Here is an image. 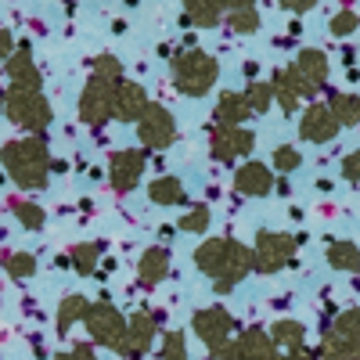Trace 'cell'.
Returning <instances> with one entry per match:
<instances>
[{"label":"cell","instance_id":"cell-1","mask_svg":"<svg viewBox=\"0 0 360 360\" xmlns=\"http://www.w3.org/2000/svg\"><path fill=\"white\" fill-rule=\"evenodd\" d=\"M195 266L213 281L217 295H227L238 281L252 274V249L234 238H205L195 249Z\"/></svg>","mask_w":360,"mask_h":360},{"label":"cell","instance_id":"cell-2","mask_svg":"<svg viewBox=\"0 0 360 360\" xmlns=\"http://www.w3.org/2000/svg\"><path fill=\"white\" fill-rule=\"evenodd\" d=\"M0 166L22 191H44L51 180V152L47 137H18L0 148Z\"/></svg>","mask_w":360,"mask_h":360},{"label":"cell","instance_id":"cell-3","mask_svg":"<svg viewBox=\"0 0 360 360\" xmlns=\"http://www.w3.org/2000/svg\"><path fill=\"white\" fill-rule=\"evenodd\" d=\"M169 72H173V86H176L184 98H202V94H209V90L217 86L220 65H217L213 54H205V51H198V47H188V51L173 54Z\"/></svg>","mask_w":360,"mask_h":360},{"label":"cell","instance_id":"cell-4","mask_svg":"<svg viewBox=\"0 0 360 360\" xmlns=\"http://www.w3.org/2000/svg\"><path fill=\"white\" fill-rule=\"evenodd\" d=\"M4 115L33 137H44L47 127L54 123V108L40 90H15V86L4 90Z\"/></svg>","mask_w":360,"mask_h":360},{"label":"cell","instance_id":"cell-5","mask_svg":"<svg viewBox=\"0 0 360 360\" xmlns=\"http://www.w3.org/2000/svg\"><path fill=\"white\" fill-rule=\"evenodd\" d=\"M314 360H360V310H342L328 324Z\"/></svg>","mask_w":360,"mask_h":360},{"label":"cell","instance_id":"cell-6","mask_svg":"<svg viewBox=\"0 0 360 360\" xmlns=\"http://www.w3.org/2000/svg\"><path fill=\"white\" fill-rule=\"evenodd\" d=\"M299 249V238L285 234V231H259L256 234V245H252V270L259 274H278L292 263Z\"/></svg>","mask_w":360,"mask_h":360},{"label":"cell","instance_id":"cell-7","mask_svg":"<svg viewBox=\"0 0 360 360\" xmlns=\"http://www.w3.org/2000/svg\"><path fill=\"white\" fill-rule=\"evenodd\" d=\"M83 324H86L90 339H94L98 346H108L115 353H123V346H127V317L119 314L112 303H105V299L101 303H90Z\"/></svg>","mask_w":360,"mask_h":360},{"label":"cell","instance_id":"cell-8","mask_svg":"<svg viewBox=\"0 0 360 360\" xmlns=\"http://www.w3.org/2000/svg\"><path fill=\"white\" fill-rule=\"evenodd\" d=\"M115 90H119V83L101 79V76L90 72L83 94H79V123L105 127L108 119H115Z\"/></svg>","mask_w":360,"mask_h":360},{"label":"cell","instance_id":"cell-9","mask_svg":"<svg viewBox=\"0 0 360 360\" xmlns=\"http://www.w3.org/2000/svg\"><path fill=\"white\" fill-rule=\"evenodd\" d=\"M191 332L205 342V349H209V353L220 356V353L227 349L231 335H234V317H231L224 307H205V310H195V317H191Z\"/></svg>","mask_w":360,"mask_h":360},{"label":"cell","instance_id":"cell-10","mask_svg":"<svg viewBox=\"0 0 360 360\" xmlns=\"http://www.w3.org/2000/svg\"><path fill=\"white\" fill-rule=\"evenodd\" d=\"M137 137L148 152H166V148L176 141V119L166 105L152 101L144 108V115L137 119Z\"/></svg>","mask_w":360,"mask_h":360},{"label":"cell","instance_id":"cell-11","mask_svg":"<svg viewBox=\"0 0 360 360\" xmlns=\"http://www.w3.org/2000/svg\"><path fill=\"white\" fill-rule=\"evenodd\" d=\"M144 166H148V155L137 152V148H119V152H112L108 159V184L115 195H130L141 176H144Z\"/></svg>","mask_w":360,"mask_h":360},{"label":"cell","instance_id":"cell-12","mask_svg":"<svg viewBox=\"0 0 360 360\" xmlns=\"http://www.w3.org/2000/svg\"><path fill=\"white\" fill-rule=\"evenodd\" d=\"M256 148V134L249 127H213L209 130V155L217 162H234Z\"/></svg>","mask_w":360,"mask_h":360},{"label":"cell","instance_id":"cell-13","mask_svg":"<svg viewBox=\"0 0 360 360\" xmlns=\"http://www.w3.org/2000/svg\"><path fill=\"white\" fill-rule=\"evenodd\" d=\"M274 356H278V346L270 342L263 328H249L238 339H231L227 349L220 353V360H274Z\"/></svg>","mask_w":360,"mask_h":360},{"label":"cell","instance_id":"cell-14","mask_svg":"<svg viewBox=\"0 0 360 360\" xmlns=\"http://www.w3.org/2000/svg\"><path fill=\"white\" fill-rule=\"evenodd\" d=\"M4 76L11 79L15 90H40L44 86V76L33 62V47H29V40H18L15 54L4 62Z\"/></svg>","mask_w":360,"mask_h":360},{"label":"cell","instance_id":"cell-15","mask_svg":"<svg viewBox=\"0 0 360 360\" xmlns=\"http://www.w3.org/2000/svg\"><path fill=\"white\" fill-rule=\"evenodd\" d=\"M342 127L335 123V115L328 105H310L303 112V119H299V137L310 141V144H328V141H335Z\"/></svg>","mask_w":360,"mask_h":360},{"label":"cell","instance_id":"cell-16","mask_svg":"<svg viewBox=\"0 0 360 360\" xmlns=\"http://www.w3.org/2000/svg\"><path fill=\"white\" fill-rule=\"evenodd\" d=\"M270 86H274V101L281 105V112H285V115H292L303 98H314V90L295 76V69H292V65H285V69H278L274 76H270Z\"/></svg>","mask_w":360,"mask_h":360},{"label":"cell","instance_id":"cell-17","mask_svg":"<svg viewBox=\"0 0 360 360\" xmlns=\"http://www.w3.org/2000/svg\"><path fill=\"white\" fill-rule=\"evenodd\" d=\"M292 69H295V76L303 79L314 94L328 83V72H332V65H328V54L321 51V47H303L295 54V62H292Z\"/></svg>","mask_w":360,"mask_h":360},{"label":"cell","instance_id":"cell-18","mask_svg":"<svg viewBox=\"0 0 360 360\" xmlns=\"http://www.w3.org/2000/svg\"><path fill=\"white\" fill-rule=\"evenodd\" d=\"M234 191L245 195V198H263V195L274 191V173H270V166H263V162L238 166V173H234Z\"/></svg>","mask_w":360,"mask_h":360},{"label":"cell","instance_id":"cell-19","mask_svg":"<svg viewBox=\"0 0 360 360\" xmlns=\"http://www.w3.org/2000/svg\"><path fill=\"white\" fill-rule=\"evenodd\" d=\"M148 105L152 101H148V90L141 83H134V79L119 83V90H115V119L119 123H137Z\"/></svg>","mask_w":360,"mask_h":360},{"label":"cell","instance_id":"cell-20","mask_svg":"<svg viewBox=\"0 0 360 360\" xmlns=\"http://www.w3.org/2000/svg\"><path fill=\"white\" fill-rule=\"evenodd\" d=\"M249 115H252V108H249L245 90H224L213 108V127H242V123H249Z\"/></svg>","mask_w":360,"mask_h":360},{"label":"cell","instance_id":"cell-21","mask_svg":"<svg viewBox=\"0 0 360 360\" xmlns=\"http://www.w3.org/2000/svg\"><path fill=\"white\" fill-rule=\"evenodd\" d=\"M155 332H159V324L152 314H134L127 317V346H123V356H141L152 349L155 342Z\"/></svg>","mask_w":360,"mask_h":360},{"label":"cell","instance_id":"cell-22","mask_svg":"<svg viewBox=\"0 0 360 360\" xmlns=\"http://www.w3.org/2000/svg\"><path fill=\"white\" fill-rule=\"evenodd\" d=\"M169 278V249L166 245H152V249H144L141 259H137V281L144 288H155L159 281Z\"/></svg>","mask_w":360,"mask_h":360},{"label":"cell","instance_id":"cell-23","mask_svg":"<svg viewBox=\"0 0 360 360\" xmlns=\"http://www.w3.org/2000/svg\"><path fill=\"white\" fill-rule=\"evenodd\" d=\"M224 22V0H184V25L213 29Z\"/></svg>","mask_w":360,"mask_h":360},{"label":"cell","instance_id":"cell-24","mask_svg":"<svg viewBox=\"0 0 360 360\" xmlns=\"http://www.w3.org/2000/svg\"><path fill=\"white\" fill-rule=\"evenodd\" d=\"M266 335H270V342H274L278 349H285V353H295V349H303V346H307V328L299 324V321H292V317L274 321Z\"/></svg>","mask_w":360,"mask_h":360},{"label":"cell","instance_id":"cell-25","mask_svg":"<svg viewBox=\"0 0 360 360\" xmlns=\"http://www.w3.org/2000/svg\"><path fill=\"white\" fill-rule=\"evenodd\" d=\"M148 198H152L155 205H184L188 202V191H184V184H180L176 176H155L152 184H148Z\"/></svg>","mask_w":360,"mask_h":360},{"label":"cell","instance_id":"cell-26","mask_svg":"<svg viewBox=\"0 0 360 360\" xmlns=\"http://www.w3.org/2000/svg\"><path fill=\"white\" fill-rule=\"evenodd\" d=\"M324 259L332 270H342V274H356L360 270V249L353 242H332L324 249Z\"/></svg>","mask_w":360,"mask_h":360},{"label":"cell","instance_id":"cell-27","mask_svg":"<svg viewBox=\"0 0 360 360\" xmlns=\"http://www.w3.org/2000/svg\"><path fill=\"white\" fill-rule=\"evenodd\" d=\"M86 310H90V303L83 295H65L62 303H58V335H69L72 332V324H79L83 317H86Z\"/></svg>","mask_w":360,"mask_h":360},{"label":"cell","instance_id":"cell-28","mask_svg":"<svg viewBox=\"0 0 360 360\" xmlns=\"http://www.w3.org/2000/svg\"><path fill=\"white\" fill-rule=\"evenodd\" d=\"M328 108H332L339 127H356L360 123V94H328Z\"/></svg>","mask_w":360,"mask_h":360},{"label":"cell","instance_id":"cell-29","mask_svg":"<svg viewBox=\"0 0 360 360\" xmlns=\"http://www.w3.org/2000/svg\"><path fill=\"white\" fill-rule=\"evenodd\" d=\"M98 259H101V245L98 242H79V245L69 249V263L76 266V274H83V278H90L98 270Z\"/></svg>","mask_w":360,"mask_h":360},{"label":"cell","instance_id":"cell-30","mask_svg":"<svg viewBox=\"0 0 360 360\" xmlns=\"http://www.w3.org/2000/svg\"><path fill=\"white\" fill-rule=\"evenodd\" d=\"M11 213H15V220H18L25 231H40V227L47 224V213H44L37 202H29V198H15V202H11Z\"/></svg>","mask_w":360,"mask_h":360},{"label":"cell","instance_id":"cell-31","mask_svg":"<svg viewBox=\"0 0 360 360\" xmlns=\"http://www.w3.org/2000/svg\"><path fill=\"white\" fill-rule=\"evenodd\" d=\"M4 270L15 281H29L37 274V256L33 252H4Z\"/></svg>","mask_w":360,"mask_h":360},{"label":"cell","instance_id":"cell-32","mask_svg":"<svg viewBox=\"0 0 360 360\" xmlns=\"http://www.w3.org/2000/svg\"><path fill=\"white\" fill-rule=\"evenodd\" d=\"M245 98H249L252 115H263L270 105H274V86H270V83H259V79H252V83L245 86Z\"/></svg>","mask_w":360,"mask_h":360},{"label":"cell","instance_id":"cell-33","mask_svg":"<svg viewBox=\"0 0 360 360\" xmlns=\"http://www.w3.org/2000/svg\"><path fill=\"white\" fill-rule=\"evenodd\" d=\"M356 29H360V15H356V11H349V8H342V11H335L332 18H328V33H332L335 40L353 37Z\"/></svg>","mask_w":360,"mask_h":360},{"label":"cell","instance_id":"cell-34","mask_svg":"<svg viewBox=\"0 0 360 360\" xmlns=\"http://www.w3.org/2000/svg\"><path fill=\"white\" fill-rule=\"evenodd\" d=\"M209 220H213V213H209V205H191L184 217H180V231H188V234H205L209 231Z\"/></svg>","mask_w":360,"mask_h":360},{"label":"cell","instance_id":"cell-35","mask_svg":"<svg viewBox=\"0 0 360 360\" xmlns=\"http://www.w3.org/2000/svg\"><path fill=\"white\" fill-rule=\"evenodd\" d=\"M90 69H94V76H101V79H112V83H123V62H119L115 54H98L94 62H90Z\"/></svg>","mask_w":360,"mask_h":360},{"label":"cell","instance_id":"cell-36","mask_svg":"<svg viewBox=\"0 0 360 360\" xmlns=\"http://www.w3.org/2000/svg\"><path fill=\"white\" fill-rule=\"evenodd\" d=\"M227 25H231V33L249 37V33H256V29H259V11H256V8H249V11H231V15H227Z\"/></svg>","mask_w":360,"mask_h":360},{"label":"cell","instance_id":"cell-37","mask_svg":"<svg viewBox=\"0 0 360 360\" xmlns=\"http://www.w3.org/2000/svg\"><path fill=\"white\" fill-rule=\"evenodd\" d=\"M299 166H303V152H295L292 144H278L274 148V169L278 173H292Z\"/></svg>","mask_w":360,"mask_h":360},{"label":"cell","instance_id":"cell-38","mask_svg":"<svg viewBox=\"0 0 360 360\" xmlns=\"http://www.w3.org/2000/svg\"><path fill=\"white\" fill-rule=\"evenodd\" d=\"M159 360H188V346H184V332H169L162 339V353Z\"/></svg>","mask_w":360,"mask_h":360},{"label":"cell","instance_id":"cell-39","mask_svg":"<svg viewBox=\"0 0 360 360\" xmlns=\"http://www.w3.org/2000/svg\"><path fill=\"white\" fill-rule=\"evenodd\" d=\"M342 176L349 180V184H360V152H349L342 159Z\"/></svg>","mask_w":360,"mask_h":360},{"label":"cell","instance_id":"cell-40","mask_svg":"<svg viewBox=\"0 0 360 360\" xmlns=\"http://www.w3.org/2000/svg\"><path fill=\"white\" fill-rule=\"evenodd\" d=\"M51 360H98V356H94V349H90V346H72L69 353H58Z\"/></svg>","mask_w":360,"mask_h":360},{"label":"cell","instance_id":"cell-41","mask_svg":"<svg viewBox=\"0 0 360 360\" xmlns=\"http://www.w3.org/2000/svg\"><path fill=\"white\" fill-rule=\"evenodd\" d=\"M15 33H11V29H0V62H8V58L15 54Z\"/></svg>","mask_w":360,"mask_h":360},{"label":"cell","instance_id":"cell-42","mask_svg":"<svg viewBox=\"0 0 360 360\" xmlns=\"http://www.w3.org/2000/svg\"><path fill=\"white\" fill-rule=\"evenodd\" d=\"M278 4H281L285 11H292V15H303V11L317 8V0H278Z\"/></svg>","mask_w":360,"mask_h":360},{"label":"cell","instance_id":"cell-43","mask_svg":"<svg viewBox=\"0 0 360 360\" xmlns=\"http://www.w3.org/2000/svg\"><path fill=\"white\" fill-rule=\"evenodd\" d=\"M274 360H314V353L303 346V349H295V353H278Z\"/></svg>","mask_w":360,"mask_h":360},{"label":"cell","instance_id":"cell-44","mask_svg":"<svg viewBox=\"0 0 360 360\" xmlns=\"http://www.w3.org/2000/svg\"><path fill=\"white\" fill-rule=\"evenodd\" d=\"M224 8L227 11H249V8H256V0H224Z\"/></svg>","mask_w":360,"mask_h":360},{"label":"cell","instance_id":"cell-45","mask_svg":"<svg viewBox=\"0 0 360 360\" xmlns=\"http://www.w3.org/2000/svg\"><path fill=\"white\" fill-rule=\"evenodd\" d=\"M0 115H4V90H0Z\"/></svg>","mask_w":360,"mask_h":360},{"label":"cell","instance_id":"cell-46","mask_svg":"<svg viewBox=\"0 0 360 360\" xmlns=\"http://www.w3.org/2000/svg\"><path fill=\"white\" fill-rule=\"evenodd\" d=\"M346 4H353V0H346Z\"/></svg>","mask_w":360,"mask_h":360},{"label":"cell","instance_id":"cell-47","mask_svg":"<svg viewBox=\"0 0 360 360\" xmlns=\"http://www.w3.org/2000/svg\"><path fill=\"white\" fill-rule=\"evenodd\" d=\"M69 4H72V0H69Z\"/></svg>","mask_w":360,"mask_h":360}]
</instances>
